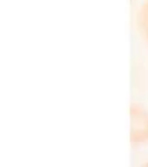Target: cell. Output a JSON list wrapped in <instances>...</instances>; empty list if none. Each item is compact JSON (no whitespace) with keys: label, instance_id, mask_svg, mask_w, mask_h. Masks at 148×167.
<instances>
[{"label":"cell","instance_id":"6da1fadb","mask_svg":"<svg viewBox=\"0 0 148 167\" xmlns=\"http://www.w3.org/2000/svg\"><path fill=\"white\" fill-rule=\"evenodd\" d=\"M129 141L134 147L148 144V107L139 102L129 105Z\"/></svg>","mask_w":148,"mask_h":167},{"label":"cell","instance_id":"7a4b0ae2","mask_svg":"<svg viewBox=\"0 0 148 167\" xmlns=\"http://www.w3.org/2000/svg\"><path fill=\"white\" fill-rule=\"evenodd\" d=\"M135 29L144 45L148 48V0H142L134 18Z\"/></svg>","mask_w":148,"mask_h":167},{"label":"cell","instance_id":"3957f363","mask_svg":"<svg viewBox=\"0 0 148 167\" xmlns=\"http://www.w3.org/2000/svg\"><path fill=\"white\" fill-rule=\"evenodd\" d=\"M139 167H148V160H146V162H144Z\"/></svg>","mask_w":148,"mask_h":167}]
</instances>
